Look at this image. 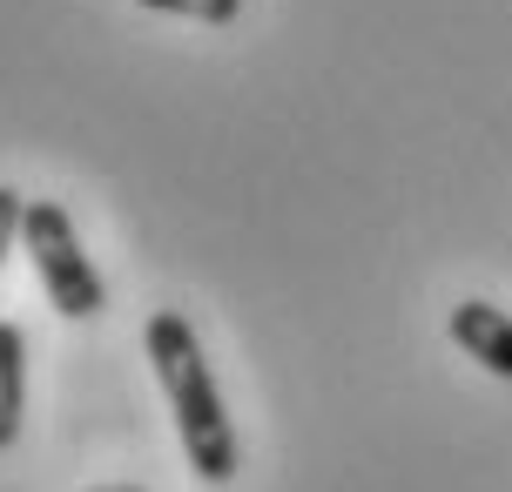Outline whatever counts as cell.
Listing matches in <instances>:
<instances>
[{
    "label": "cell",
    "mask_w": 512,
    "mask_h": 492,
    "mask_svg": "<svg viewBox=\"0 0 512 492\" xmlns=\"http://www.w3.org/2000/svg\"><path fill=\"white\" fill-rule=\"evenodd\" d=\"M142 344H149V364H155V378H162V391H169V412H176V439L189 452V472L209 479V486L236 479V466H243L236 425L223 412V391L209 378V358H203V344H196V331H189V317L155 311Z\"/></svg>",
    "instance_id": "cell-1"
},
{
    "label": "cell",
    "mask_w": 512,
    "mask_h": 492,
    "mask_svg": "<svg viewBox=\"0 0 512 492\" xmlns=\"http://www.w3.org/2000/svg\"><path fill=\"white\" fill-rule=\"evenodd\" d=\"M21 243H27V257L41 270V290H48V304L61 317H95L102 311V270L88 263V250H81V236H75V223H68L61 203H27Z\"/></svg>",
    "instance_id": "cell-2"
},
{
    "label": "cell",
    "mask_w": 512,
    "mask_h": 492,
    "mask_svg": "<svg viewBox=\"0 0 512 492\" xmlns=\"http://www.w3.org/2000/svg\"><path fill=\"white\" fill-rule=\"evenodd\" d=\"M452 344H459L465 358H479L492 378H512V317L499 304H459L452 311Z\"/></svg>",
    "instance_id": "cell-3"
},
{
    "label": "cell",
    "mask_w": 512,
    "mask_h": 492,
    "mask_svg": "<svg viewBox=\"0 0 512 492\" xmlns=\"http://www.w3.org/2000/svg\"><path fill=\"white\" fill-rule=\"evenodd\" d=\"M21 412H27V337L21 324L0 317V452L21 439Z\"/></svg>",
    "instance_id": "cell-4"
},
{
    "label": "cell",
    "mask_w": 512,
    "mask_h": 492,
    "mask_svg": "<svg viewBox=\"0 0 512 492\" xmlns=\"http://www.w3.org/2000/svg\"><path fill=\"white\" fill-rule=\"evenodd\" d=\"M142 7H155V14H189V21H209V27L243 14V0H142Z\"/></svg>",
    "instance_id": "cell-5"
},
{
    "label": "cell",
    "mask_w": 512,
    "mask_h": 492,
    "mask_svg": "<svg viewBox=\"0 0 512 492\" xmlns=\"http://www.w3.org/2000/svg\"><path fill=\"white\" fill-rule=\"evenodd\" d=\"M21 216H27V203L7 189V182H0V263H7V250L21 243Z\"/></svg>",
    "instance_id": "cell-6"
},
{
    "label": "cell",
    "mask_w": 512,
    "mask_h": 492,
    "mask_svg": "<svg viewBox=\"0 0 512 492\" xmlns=\"http://www.w3.org/2000/svg\"><path fill=\"white\" fill-rule=\"evenodd\" d=\"M95 492H142V486H95Z\"/></svg>",
    "instance_id": "cell-7"
}]
</instances>
